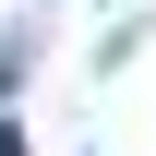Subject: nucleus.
I'll list each match as a JSON object with an SVG mask.
<instances>
[{
    "label": "nucleus",
    "instance_id": "nucleus-1",
    "mask_svg": "<svg viewBox=\"0 0 156 156\" xmlns=\"http://www.w3.org/2000/svg\"><path fill=\"white\" fill-rule=\"evenodd\" d=\"M0 156H24V132H0Z\"/></svg>",
    "mask_w": 156,
    "mask_h": 156
}]
</instances>
